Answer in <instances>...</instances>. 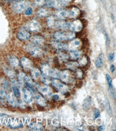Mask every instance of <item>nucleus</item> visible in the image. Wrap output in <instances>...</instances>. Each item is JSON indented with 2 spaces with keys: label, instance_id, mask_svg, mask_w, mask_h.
<instances>
[{
  "label": "nucleus",
  "instance_id": "nucleus-42",
  "mask_svg": "<svg viewBox=\"0 0 116 131\" xmlns=\"http://www.w3.org/2000/svg\"><path fill=\"white\" fill-rule=\"evenodd\" d=\"M33 12L32 8L31 7H30L27 8L25 10V15L26 16H30L33 15Z\"/></svg>",
  "mask_w": 116,
  "mask_h": 131
},
{
  "label": "nucleus",
  "instance_id": "nucleus-13",
  "mask_svg": "<svg viewBox=\"0 0 116 131\" xmlns=\"http://www.w3.org/2000/svg\"><path fill=\"white\" fill-rule=\"evenodd\" d=\"M51 43L53 46L57 50H66L69 48V46L68 45L57 41H52Z\"/></svg>",
  "mask_w": 116,
  "mask_h": 131
},
{
  "label": "nucleus",
  "instance_id": "nucleus-5",
  "mask_svg": "<svg viewBox=\"0 0 116 131\" xmlns=\"http://www.w3.org/2000/svg\"><path fill=\"white\" fill-rule=\"evenodd\" d=\"M52 84L55 88L63 94H65L68 91V87L57 80H54L52 81Z\"/></svg>",
  "mask_w": 116,
  "mask_h": 131
},
{
  "label": "nucleus",
  "instance_id": "nucleus-10",
  "mask_svg": "<svg viewBox=\"0 0 116 131\" xmlns=\"http://www.w3.org/2000/svg\"><path fill=\"white\" fill-rule=\"evenodd\" d=\"M59 78L64 82H69L72 79L70 72L68 70H64L63 72H60Z\"/></svg>",
  "mask_w": 116,
  "mask_h": 131
},
{
  "label": "nucleus",
  "instance_id": "nucleus-11",
  "mask_svg": "<svg viewBox=\"0 0 116 131\" xmlns=\"http://www.w3.org/2000/svg\"><path fill=\"white\" fill-rule=\"evenodd\" d=\"M7 100L9 104L14 107H16L18 106V101L17 100V97L15 96L14 93L10 92L8 95L7 97Z\"/></svg>",
  "mask_w": 116,
  "mask_h": 131
},
{
  "label": "nucleus",
  "instance_id": "nucleus-30",
  "mask_svg": "<svg viewBox=\"0 0 116 131\" xmlns=\"http://www.w3.org/2000/svg\"><path fill=\"white\" fill-rule=\"evenodd\" d=\"M8 116L4 113H0V125L6 123L8 120Z\"/></svg>",
  "mask_w": 116,
  "mask_h": 131
},
{
  "label": "nucleus",
  "instance_id": "nucleus-47",
  "mask_svg": "<svg viewBox=\"0 0 116 131\" xmlns=\"http://www.w3.org/2000/svg\"><path fill=\"white\" fill-rule=\"evenodd\" d=\"M114 53H110V54H109V59L110 61H111V62L113 61V60H114Z\"/></svg>",
  "mask_w": 116,
  "mask_h": 131
},
{
  "label": "nucleus",
  "instance_id": "nucleus-15",
  "mask_svg": "<svg viewBox=\"0 0 116 131\" xmlns=\"http://www.w3.org/2000/svg\"><path fill=\"white\" fill-rule=\"evenodd\" d=\"M8 61L12 67H16L19 65V60L14 56H9L8 57Z\"/></svg>",
  "mask_w": 116,
  "mask_h": 131
},
{
  "label": "nucleus",
  "instance_id": "nucleus-38",
  "mask_svg": "<svg viewBox=\"0 0 116 131\" xmlns=\"http://www.w3.org/2000/svg\"><path fill=\"white\" fill-rule=\"evenodd\" d=\"M58 56L59 57V59L61 60L62 61H64V62H66V61L68 60V56L67 55H66L65 54L62 53V52H60L58 54Z\"/></svg>",
  "mask_w": 116,
  "mask_h": 131
},
{
  "label": "nucleus",
  "instance_id": "nucleus-52",
  "mask_svg": "<svg viewBox=\"0 0 116 131\" xmlns=\"http://www.w3.org/2000/svg\"><path fill=\"white\" fill-rule=\"evenodd\" d=\"M110 93H111V94L113 96V97H114V99L115 100V95L114 91H112V90H110Z\"/></svg>",
  "mask_w": 116,
  "mask_h": 131
},
{
  "label": "nucleus",
  "instance_id": "nucleus-7",
  "mask_svg": "<svg viewBox=\"0 0 116 131\" xmlns=\"http://www.w3.org/2000/svg\"><path fill=\"white\" fill-rule=\"evenodd\" d=\"M17 37L21 41H26L30 38V34L26 29H21L18 32Z\"/></svg>",
  "mask_w": 116,
  "mask_h": 131
},
{
  "label": "nucleus",
  "instance_id": "nucleus-34",
  "mask_svg": "<svg viewBox=\"0 0 116 131\" xmlns=\"http://www.w3.org/2000/svg\"><path fill=\"white\" fill-rule=\"evenodd\" d=\"M103 54H100L99 58L97 59V60L96 61V66L97 68H101L103 66Z\"/></svg>",
  "mask_w": 116,
  "mask_h": 131
},
{
  "label": "nucleus",
  "instance_id": "nucleus-35",
  "mask_svg": "<svg viewBox=\"0 0 116 131\" xmlns=\"http://www.w3.org/2000/svg\"><path fill=\"white\" fill-rule=\"evenodd\" d=\"M47 25L50 27V28H53V27L55 25V19L52 16H50V17H48L47 19Z\"/></svg>",
  "mask_w": 116,
  "mask_h": 131
},
{
  "label": "nucleus",
  "instance_id": "nucleus-17",
  "mask_svg": "<svg viewBox=\"0 0 116 131\" xmlns=\"http://www.w3.org/2000/svg\"><path fill=\"white\" fill-rule=\"evenodd\" d=\"M21 62L22 66H23V67L24 68L28 69H31L32 68V62L29 59L25 57L22 58L21 59Z\"/></svg>",
  "mask_w": 116,
  "mask_h": 131
},
{
  "label": "nucleus",
  "instance_id": "nucleus-6",
  "mask_svg": "<svg viewBox=\"0 0 116 131\" xmlns=\"http://www.w3.org/2000/svg\"><path fill=\"white\" fill-rule=\"evenodd\" d=\"M22 94H23V98L24 101L27 104H30L32 102L33 95L31 91L26 88H24L22 89Z\"/></svg>",
  "mask_w": 116,
  "mask_h": 131
},
{
  "label": "nucleus",
  "instance_id": "nucleus-51",
  "mask_svg": "<svg viewBox=\"0 0 116 131\" xmlns=\"http://www.w3.org/2000/svg\"><path fill=\"white\" fill-rule=\"evenodd\" d=\"M106 38H107V46H108V45H109V44H110L109 37L108 36L107 34H106Z\"/></svg>",
  "mask_w": 116,
  "mask_h": 131
},
{
  "label": "nucleus",
  "instance_id": "nucleus-16",
  "mask_svg": "<svg viewBox=\"0 0 116 131\" xmlns=\"http://www.w3.org/2000/svg\"><path fill=\"white\" fill-rule=\"evenodd\" d=\"M31 40L33 43H34V44L37 46L41 45L44 43V42H45V40H44L43 38L38 36H35L32 37Z\"/></svg>",
  "mask_w": 116,
  "mask_h": 131
},
{
  "label": "nucleus",
  "instance_id": "nucleus-29",
  "mask_svg": "<svg viewBox=\"0 0 116 131\" xmlns=\"http://www.w3.org/2000/svg\"><path fill=\"white\" fill-rule=\"evenodd\" d=\"M79 63L76 62L71 61L66 64V66L71 70H75L79 67Z\"/></svg>",
  "mask_w": 116,
  "mask_h": 131
},
{
  "label": "nucleus",
  "instance_id": "nucleus-28",
  "mask_svg": "<svg viewBox=\"0 0 116 131\" xmlns=\"http://www.w3.org/2000/svg\"><path fill=\"white\" fill-rule=\"evenodd\" d=\"M4 72L5 73V74L7 75V76H8V77L10 79H13L15 76V73L14 70H12V69H9L7 67H5L3 69Z\"/></svg>",
  "mask_w": 116,
  "mask_h": 131
},
{
  "label": "nucleus",
  "instance_id": "nucleus-40",
  "mask_svg": "<svg viewBox=\"0 0 116 131\" xmlns=\"http://www.w3.org/2000/svg\"><path fill=\"white\" fill-rule=\"evenodd\" d=\"M106 79H107V81L108 82V83L109 88H112V87H113L112 81L111 78L110 77V76L108 74H106Z\"/></svg>",
  "mask_w": 116,
  "mask_h": 131
},
{
  "label": "nucleus",
  "instance_id": "nucleus-45",
  "mask_svg": "<svg viewBox=\"0 0 116 131\" xmlns=\"http://www.w3.org/2000/svg\"><path fill=\"white\" fill-rule=\"evenodd\" d=\"M94 116L95 119H97L100 116V112L96 108H95L94 110Z\"/></svg>",
  "mask_w": 116,
  "mask_h": 131
},
{
  "label": "nucleus",
  "instance_id": "nucleus-27",
  "mask_svg": "<svg viewBox=\"0 0 116 131\" xmlns=\"http://www.w3.org/2000/svg\"><path fill=\"white\" fill-rule=\"evenodd\" d=\"M31 74H32V78L35 80L40 78V76H41L40 71L37 68H35L32 69Z\"/></svg>",
  "mask_w": 116,
  "mask_h": 131
},
{
  "label": "nucleus",
  "instance_id": "nucleus-53",
  "mask_svg": "<svg viewBox=\"0 0 116 131\" xmlns=\"http://www.w3.org/2000/svg\"><path fill=\"white\" fill-rule=\"evenodd\" d=\"M105 129H106V127H105L104 125H102V126H100V127H99V130H103Z\"/></svg>",
  "mask_w": 116,
  "mask_h": 131
},
{
  "label": "nucleus",
  "instance_id": "nucleus-3",
  "mask_svg": "<svg viewBox=\"0 0 116 131\" xmlns=\"http://www.w3.org/2000/svg\"><path fill=\"white\" fill-rule=\"evenodd\" d=\"M26 50L34 57H39L42 55V51L40 48L34 43H30L26 47Z\"/></svg>",
  "mask_w": 116,
  "mask_h": 131
},
{
  "label": "nucleus",
  "instance_id": "nucleus-37",
  "mask_svg": "<svg viewBox=\"0 0 116 131\" xmlns=\"http://www.w3.org/2000/svg\"><path fill=\"white\" fill-rule=\"evenodd\" d=\"M40 79L42 82L46 85H48L50 83V79L48 78L47 76L44 75L42 74V75L40 76Z\"/></svg>",
  "mask_w": 116,
  "mask_h": 131
},
{
  "label": "nucleus",
  "instance_id": "nucleus-48",
  "mask_svg": "<svg viewBox=\"0 0 116 131\" xmlns=\"http://www.w3.org/2000/svg\"><path fill=\"white\" fill-rule=\"evenodd\" d=\"M114 69H115L114 66L113 64H111V66H110V72H111L112 73H113L114 71Z\"/></svg>",
  "mask_w": 116,
  "mask_h": 131
},
{
  "label": "nucleus",
  "instance_id": "nucleus-50",
  "mask_svg": "<svg viewBox=\"0 0 116 131\" xmlns=\"http://www.w3.org/2000/svg\"><path fill=\"white\" fill-rule=\"evenodd\" d=\"M53 99L55 100V101H58L59 100V96L58 95H55L53 96Z\"/></svg>",
  "mask_w": 116,
  "mask_h": 131
},
{
  "label": "nucleus",
  "instance_id": "nucleus-22",
  "mask_svg": "<svg viewBox=\"0 0 116 131\" xmlns=\"http://www.w3.org/2000/svg\"><path fill=\"white\" fill-rule=\"evenodd\" d=\"M29 128L32 130H41L43 126L42 125L38 123H32L29 125Z\"/></svg>",
  "mask_w": 116,
  "mask_h": 131
},
{
  "label": "nucleus",
  "instance_id": "nucleus-39",
  "mask_svg": "<svg viewBox=\"0 0 116 131\" xmlns=\"http://www.w3.org/2000/svg\"><path fill=\"white\" fill-rule=\"evenodd\" d=\"M79 64H80L81 66H86L88 63V59L87 57L85 56L83 57L79 61Z\"/></svg>",
  "mask_w": 116,
  "mask_h": 131
},
{
  "label": "nucleus",
  "instance_id": "nucleus-19",
  "mask_svg": "<svg viewBox=\"0 0 116 131\" xmlns=\"http://www.w3.org/2000/svg\"><path fill=\"white\" fill-rule=\"evenodd\" d=\"M51 67L48 63H44L41 66V70L43 75L48 76L49 71L51 69Z\"/></svg>",
  "mask_w": 116,
  "mask_h": 131
},
{
  "label": "nucleus",
  "instance_id": "nucleus-18",
  "mask_svg": "<svg viewBox=\"0 0 116 131\" xmlns=\"http://www.w3.org/2000/svg\"><path fill=\"white\" fill-rule=\"evenodd\" d=\"M35 99L36 103L37 104L43 107H45L46 106V102L45 100V98H44L41 95L37 94L35 97Z\"/></svg>",
  "mask_w": 116,
  "mask_h": 131
},
{
  "label": "nucleus",
  "instance_id": "nucleus-20",
  "mask_svg": "<svg viewBox=\"0 0 116 131\" xmlns=\"http://www.w3.org/2000/svg\"><path fill=\"white\" fill-rule=\"evenodd\" d=\"M80 45V41L78 39H75L71 41L70 45L69 46V48L71 51L76 50Z\"/></svg>",
  "mask_w": 116,
  "mask_h": 131
},
{
  "label": "nucleus",
  "instance_id": "nucleus-4",
  "mask_svg": "<svg viewBox=\"0 0 116 131\" xmlns=\"http://www.w3.org/2000/svg\"><path fill=\"white\" fill-rule=\"evenodd\" d=\"M26 28L28 31L36 32L40 31L41 29V25L37 21L35 20H32L27 23Z\"/></svg>",
  "mask_w": 116,
  "mask_h": 131
},
{
  "label": "nucleus",
  "instance_id": "nucleus-25",
  "mask_svg": "<svg viewBox=\"0 0 116 131\" xmlns=\"http://www.w3.org/2000/svg\"><path fill=\"white\" fill-rule=\"evenodd\" d=\"M92 103V98L90 96H88L86 98H85L84 103H83V107L85 110H89Z\"/></svg>",
  "mask_w": 116,
  "mask_h": 131
},
{
  "label": "nucleus",
  "instance_id": "nucleus-44",
  "mask_svg": "<svg viewBox=\"0 0 116 131\" xmlns=\"http://www.w3.org/2000/svg\"><path fill=\"white\" fill-rule=\"evenodd\" d=\"M2 85H3V88L5 89H6V90H9V84L8 82L6 80H4V81L3 82Z\"/></svg>",
  "mask_w": 116,
  "mask_h": 131
},
{
  "label": "nucleus",
  "instance_id": "nucleus-8",
  "mask_svg": "<svg viewBox=\"0 0 116 131\" xmlns=\"http://www.w3.org/2000/svg\"><path fill=\"white\" fill-rule=\"evenodd\" d=\"M46 4L49 7L56 9L62 8L64 7L65 5L60 0H47L46 1Z\"/></svg>",
  "mask_w": 116,
  "mask_h": 131
},
{
  "label": "nucleus",
  "instance_id": "nucleus-41",
  "mask_svg": "<svg viewBox=\"0 0 116 131\" xmlns=\"http://www.w3.org/2000/svg\"><path fill=\"white\" fill-rule=\"evenodd\" d=\"M35 3L37 6H42L46 4L45 0H35Z\"/></svg>",
  "mask_w": 116,
  "mask_h": 131
},
{
  "label": "nucleus",
  "instance_id": "nucleus-23",
  "mask_svg": "<svg viewBox=\"0 0 116 131\" xmlns=\"http://www.w3.org/2000/svg\"><path fill=\"white\" fill-rule=\"evenodd\" d=\"M82 54V53L81 51H78L74 50V51H71L70 53V56L71 59L76 60L81 57Z\"/></svg>",
  "mask_w": 116,
  "mask_h": 131
},
{
  "label": "nucleus",
  "instance_id": "nucleus-9",
  "mask_svg": "<svg viewBox=\"0 0 116 131\" xmlns=\"http://www.w3.org/2000/svg\"><path fill=\"white\" fill-rule=\"evenodd\" d=\"M82 28V24L81 21L79 20H75L72 22L70 23V28L72 31L73 32H79L81 30Z\"/></svg>",
  "mask_w": 116,
  "mask_h": 131
},
{
  "label": "nucleus",
  "instance_id": "nucleus-21",
  "mask_svg": "<svg viewBox=\"0 0 116 131\" xmlns=\"http://www.w3.org/2000/svg\"><path fill=\"white\" fill-rule=\"evenodd\" d=\"M80 14V10L77 8H73L69 12V17L70 18H76Z\"/></svg>",
  "mask_w": 116,
  "mask_h": 131
},
{
  "label": "nucleus",
  "instance_id": "nucleus-24",
  "mask_svg": "<svg viewBox=\"0 0 116 131\" xmlns=\"http://www.w3.org/2000/svg\"><path fill=\"white\" fill-rule=\"evenodd\" d=\"M56 16L60 19H63L69 17V11L60 10L56 13Z\"/></svg>",
  "mask_w": 116,
  "mask_h": 131
},
{
  "label": "nucleus",
  "instance_id": "nucleus-26",
  "mask_svg": "<svg viewBox=\"0 0 116 131\" xmlns=\"http://www.w3.org/2000/svg\"><path fill=\"white\" fill-rule=\"evenodd\" d=\"M60 72L57 69H51L49 71L48 76L53 78L54 79H57L59 77Z\"/></svg>",
  "mask_w": 116,
  "mask_h": 131
},
{
  "label": "nucleus",
  "instance_id": "nucleus-1",
  "mask_svg": "<svg viewBox=\"0 0 116 131\" xmlns=\"http://www.w3.org/2000/svg\"><path fill=\"white\" fill-rule=\"evenodd\" d=\"M53 36L55 39L57 40L63 41L72 39L75 37V35L74 33L72 32H66L58 31L55 32Z\"/></svg>",
  "mask_w": 116,
  "mask_h": 131
},
{
  "label": "nucleus",
  "instance_id": "nucleus-36",
  "mask_svg": "<svg viewBox=\"0 0 116 131\" xmlns=\"http://www.w3.org/2000/svg\"><path fill=\"white\" fill-rule=\"evenodd\" d=\"M12 89L13 90V93L17 98H19L20 96V92L19 88L16 85H13L12 86Z\"/></svg>",
  "mask_w": 116,
  "mask_h": 131
},
{
  "label": "nucleus",
  "instance_id": "nucleus-31",
  "mask_svg": "<svg viewBox=\"0 0 116 131\" xmlns=\"http://www.w3.org/2000/svg\"><path fill=\"white\" fill-rule=\"evenodd\" d=\"M37 14L40 17H46V16L48 15V12L46 9L42 8V9H39L37 11Z\"/></svg>",
  "mask_w": 116,
  "mask_h": 131
},
{
  "label": "nucleus",
  "instance_id": "nucleus-43",
  "mask_svg": "<svg viewBox=\"0 0 116 131\" xmlns=\"http://www.w3.org/2000/svg\"><path fill=\"white\" fill-rule=\"evenodd\" d=\"M76 77L78 78V79H82L83 78V76H84V73L82 72V70L80 69H78L76 70Z\"/></svg>",
  "mask_w": 116,
  "mask_h": 131
},
{
  "label": "nucleus",
  "instance_id": "nucleus-12",
  "mask_svg": "<svg viewBox=\"0 0 116 131\" xmlns=\"http://www.w3.org/2000/svg\"><path fill=\"white\" fill-rule=\"evenodd\" d=\"M37 89L38 91L40 93L45 96H50L51 95L52 91L51 88L48 86H38Z\"/></svg>",
  "mask_w": 116,
  "mask_h": 131
},
{
  "label": "nucleus",
  "instance_id": "nucleus-49",
  "mask_svg": "<svg viewBox=\"0 0 116 131\" xmlns=\"http://www.w3.org/2000/svg\"><path fill=\"white\" fill-rule=\"evenodd\" d=\"M60 1H61L63 4H66L70 2L71 1V0H60Z\"/></svg>",
  "mask_w": 116,
  "mask_h": 131
},
{
  "label": "nucleus",
  "instance_id": "nucleus-46",
  "mask_svg": "<svg viewBox=\"0 0 116 131\" xmlns=\"http://www.w3.org/2000/svg\"><path fill=\"white\" fill-rule=\"evenodd\" d=\"M106 106L107 107V110L108 111V112H111V108H110V102H109V101L107 99L106 101Z\"/></svg>",
  "mask_w": 116,
  "mask_h": 131
},
{
  "label": "nucleus",
  "instance_id": "nucleus-2",
  "mask_svg": "<svg viewBox=\"0 0 116 131\" xmlns=\"http://www.w3.org/2000/svg\"><path fill=\"white\" fill-rule=\"evenodd\" d=\"M30 2L27 1H20L14 4L12 9L16 13H23L29 7Z\"/></svg>",
  "mask_w": 116,
  "mask_h": 131
},
{
  "label": "nucleus",
  "instance_id": "nucleus-14",
  "mask_svg": "<svg viewBox=\"0 0 116 131\" xmlns=\"http://www.w3.org/2000/svg\"><path fill=\"white\" fill-rule=\"evenodd\" d=\"M70 22H66L65 21H55V25L56 28L62 29V30H68L70 28Z\"/></svg>",
  "mask_w": 116,
  "mask_h": 131
},
{
  "label": "nucleus",
  "instance_id": "nucleus-33",
  "mask_svg": "<svg viewBox=\"0 0 116 131\" xmlns=\"http://www.w3.org/2000/svg\"><path fill=\"white\" fill-rule=\"evenodd\" d=\"M26 75L23 72H20L18 75V82L20 85H23L25 82Z\"/></svg>",
  "mask_w": 116,
  "mask_h": 131
},
{
  "label": "nucleus",
  "instance_id": "nucleus-32",
  "mask_svg": "<svg viewBox=\"0 0 116 131\" xmlns=\"http://www.w3.org/2000/svg\"><path fill=\"white\" fill-rule=\"evenodd\" d=\"M7 95L6 92L2 89H0V102L1 103H4L7 100Z\"/></svg>",
  "mask_w": 116,
  "mask_h": 131
},
{
  "label": "nucleus",
  "instance_id": "nucleus-54",
  "mask_svg": "<svg viewBox=\"0 0 116 131\" xmlns=\"http://www.w3.org/2000/svg\"><path fill=\"white\" fill-rule=\"evenodd\" d=\"M8 1H11H11H16V0H8Z\"/></svg>",
  "mask_w": 116,
  "mask_h": 131
}]
</instances>
